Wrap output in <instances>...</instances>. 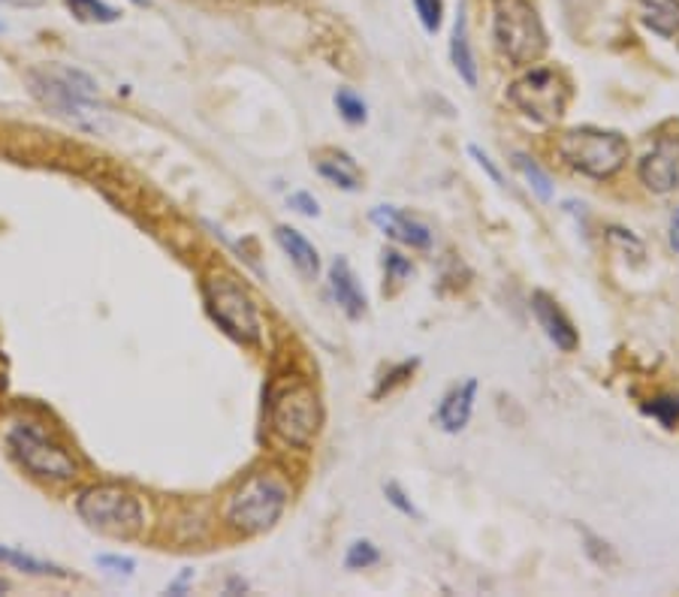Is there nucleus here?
Listing matches in <instances>:
<instances>
[{"instance_id":"29","label":"nucleus","mask_w":679,"mask_h":597,"mask_svg":"<svg viewBox=\"0 0 679 597\" xmlns=\"http://www.w3.org/2000/svg\"><path fill=\"white\" fill-rule=\"evenodd\" d=\"M417 368V362H402V366H396L390 375H384V380H381V387L375 389V398H381L384 392H393V389L398 387V384H405L407 378H411V371Z\"/></svg>"},{"instance_id":"28","label":"nucleus","mask_w":679,"mask_h":597,"mask_svg":"<svg viewBox=\"0 0 679 597\" xmlns=\"http://www.w3.org/2000/svg\"><path fill=\"white\" fill-rule=\"evenodd\" d=\"M97 567H104V570H109L112 577H134L136 570V561L127 556H97Z\"/></svg>"},{"instance_id":"19","label":"nucleus","mask_w":679,"mask_h":597,"mask_svg":"<svg viewBox=\"0 0 679 597\" xmlns=\"http://www.w3.org/2000/svg\"><path fill=\"white\" fill-rule=\"evenodd\" d=\"M317 172L324 176L329 185H335V188L342 190H360V176H356V167L351 163V158H345V155H338V158L333 160H321L317 163Z\"/></svg>"},{"instance_id":"22","label":"nucleus","mask_w":679,"mask_h":597,"mask_svg":"<svg viewBox=\"0 0 679 597\" xmlns=\"http://www.w3.org/2000/svg\"><path fill=\"white\" fill-rule=\"evenodd\" d=\"M335 109L338 116L345 118L347 125H366L368 118V106L360 94H354L351 88H338L335 91Z\"/></svg>"},{"instance_id":"25","label":"nucleus","mask_w":679,"mask_h":597,"mask_svg":"<svg viewBox=\"0 0 679 597\" xmlns=\"http://www.w3.org/2000/svg\"><path fill=\"white\" fill-rule=\"evenodd\" d=\"M377 561H381V549L372 540H354V544L347 546V570H366V567H375Z\"/></svg>"},{"instance_id":"27","label":"nucleus","mask_w":679,"mask_h":597,"mask_svg":"<svg viewBox=\"0 0 679 597\" xmlns=\"http://www.w3.org/2000/svg\"><path fill=\"white\" fill-rule=\"evenodd\" d=\"M384 272H387V281H405L407 275L414 272V266L396 251H384Z\"/></svg>"},{"instance_id":"32","label":"nucleus","mask_w":679,"mask_h":597,"mask_svg":"<svg viewBox=\"0 0 679 597\" xmlns=\"http://www.w3.org/2000/svg\"><path fill=\"white\" fill-rule=\"evenodd\" d=\"M190 579H194V570H185L176 583H169V595H185V588H188Z\"/></svg>"},{"instance_id":"20","label":"nucleus","mask_w":679,"mask_h":597,"mask_svg":"<svg viewBox=\"0 0 679 597\" xmlns=\"http://www.w3.org/2000/svg\"><path fill=\"white\" fill-rule=\"evenodd\" d=\"M513 167L523 172V179L529 181V188L538 193V199H543V202L553 199V181H550V176L538 167V160L523 155V151H516V155H513Z\"/></svg>"},{"instance_id":"18","label":"nucleus","mask_w":679,"mask_h":597,"mask_svg":"<svg viewBox=\"0 0 679 597\" xmlns=\"http://www.w3.org/2000/svg\"><path fill=\"white\" fill-rule=\"evenodd\" d=\"M0 565H10L21 574H31V577H67L61 567L52 565V561H40V558L10 549V546H0Z\"/></svg>"},{"instance_id":"4","label":"nucleus","mask_w":679,"mask_h":597,"mask_svg":"<svg viewBox=\"0 0 679 597\" xmlns=\"http://www.w3.org/2000/svg\"><path fill=\"white\" fill-rule=\"evenodd\" d=\"M492 37L513 67H532L547 52V31L532 0H492Z\"/></svg>"},{"instance_id":"10","label":"nucleus","mask_w":679,"mask_h":597,"mask_svg":"<svg viewBox=\"0 0 679 597\" xmlns=\"http://www.w3.org/2000/svg\"><path fill=\"white\" fill-rule=\"evenodd\" d=\"M638 179L652 193H670L679 181V133H665L652 142L638 163Z\"/></svg>"},{"instance_id":"14","label":"nucleus","mask_w":679,"mask_h":597,"mask_svg":"<svg viewBox=\"0 0 679 597\" xmlns=\"http://www.w3.org/2000/svg\"><path fill=\"white\" fill-rule=\"evenodd\" d=\"M329 290H333L335 305L351 320H360V317L366 315V293H363V287L356 281L354 269H351V262L345 257H335L329 262Z\"/></svg>"},{"instance_id":"24","label":"nucleus","mask_w":679,"mask_h":597,"mask_svg":"<svg viewBox=\"0 0 679 597\" xmlns=\"http://www.w3.org/2000/svg\"><path fill=\"white\" fill-rule=\"evenodd\" d=\"M411 7L417 12L420 28L435 37L444 24V0H411Z\"/></svg>"},{"instance_id":"35","label":"nucleus","mask_w":679,"mask_h":597,"mask_svg":"<svg viewBox=\"0 0 679 597\" xmlns=\"http://www.w3.org/2000/svg\"><path fill=\"white\" fill-rule=\"evenodd\" d=\"M134 3H136V7H146L148 0H134Z\"/></svg>"},{"instance_id":"5","label":"nucleus","mask_w":679,"mask_h":597,"mask_svg":"<svg viewBox=\"0 0 679 597\" xmlns=\"http://www.w3.org/2000/svg\"><path fill=\"white\" fill-rule=\"evenodd\" d=\"M559 158L564 160V167H571L580 176L589 179H613L619 169L626 167L628 139L617 130H598V127H577L562 133V139L555 142Z\"/></svg>"},{"instance_id":"26","label":"nucleus","mask_w":679,"mask_h":597,"mask_svg":"<svg viewBox=\"0 0 679 597\" xmlns=\"http://www.w3.org/2000/svg\"><path fill=\"white\" fill-rule=\"evenodd\" d=\"M384 495H387V504H393V507H396L402 516H411V519H423V514H420L417 507H414V501H411V498L402 492V486H398V482H384Z\"/></svg>"},{"instance_id":"6","label":"nucleus","mask_w":679,"mask_h":597,"mask_svg":"<svg viewBox=\"0 0 679 597\" xmlns=\"http://www.w3.org/2000/svg\"><path fill=\"white\" fill-rule=\"evenodd\" d=\"M203 296H206V311L224 336H230L239 345H260L257 305L233 275H209L203 281Z\"/></svg>"},{"instance_id":"12","label":"nucleus","mask_w":679,"mask_h":597,"mask_svg":"<svg viewBox=\"0 0 679 597\" xmlns=\"http://www.w3.org/2000/svg\"><path fill=\"white\" fill-rule=\"evenodd\" d=\"M532 311H534V320H538V326L543 329V336L550 338V341H553L562 354H574L577 347H580V336H577L571 317L564 315L553 296L543 293V290L532 293Z\"/></svg>"},{"instance_id":"23","label":"nucleus","mask_w":679,"mask_h":597,"mask_svg":"<svg viewBox=\"0 0 679 597\" xmlns=\"http://www.w3.org/2000/svg\"><path fill=\"white\" fill-rule=\"evenodd\" d=\"M643 414L652 419H659L665 429H673L679 422V392H670V396L652 398L643 405Z\"/></svg>"},{"instance_id":"9","label":"nucleus","mask_w":679,"mask_h":597,"mask_svg":"<svg viewBox=\"0 0 679 597\" xmlns=\"http://www.w3.org/2000/svg\"><path fill=\"white\" fill-rule=\"evenodd\" d=\"M508 100L538 125H555L568 109L571 88L564 82V76L550 67H532L523 79H516L508 88Z\"/></svg>"},{"instance_id":"36","label":"nucleus","mask_w":679,"mask_h":597,"mask_svg":"<svg viewBox=\"0 0 679 597\" xmlns=\"http://www.w3.org/2000/svg\"><path fill=\"white\" fill-rule=\"evenodd\" d=\"M0 31H3V24H0Z\"/></svg>"},{"instance_id":"13","label":"nucleus","mask_w":679,"mask_h":597,"mask_svg":"<svg viewBox=\"0 0 679 597\" xmlns=\"http://www.w3.org/2000/svg\"><path fill=\"white\" fill-rule=\"evenodd\" d=\"M474 396H478V380L469 378L465 384H456L444 392V398L439 401V410H435V426L447 435H460L465 426L471 422V414H474Z\"/></svg>"},{"instance_id":"16","label":"nucleus","mask_w":679,"mask_h":597,"mask_svg":"<svg viewBox=\"0 0 679 597\" xmlns=\"http://www.w3.org/2000/svg\"><path fill=\"white\" fill-rule=\"evenodd\" d=\"M275 241L291 257L296 272L303 275V278H317V272H321V253H317L312 241L305 239L303 232L293 230V227H275Z\"/></svg>"},{"instance_id":"31","label":"nucleus","mask_w":679,"mask_h":597,"mask_svg":"<svg viewBox=\"0 0 679 597\" xmlns=\"http://www.w3.org/2000/svg\"><path fill=\"white\" fill-rule=\"evenodd\" d=\"M469 155L474 160H478V163H481L483 169H486V176H490V179L495 181V185H502V172H499V167L492 163L490 155H486V151H481V148H478V146H469Z\"/></svg>"},{"instance_id":"30","label":"nucleus","mask_w":679,"mask_h":597,"mask_svg":"<svg viewBox=\"0 0 679 597\" xmlns=\"http://www.w3.org/2000/svg\"><path fill=\"white\" fill-rule=\"evenodd\" d=\"M287 206H291L293 211L305 215V218H317V215H321V202H317L312 193H305V190H299V193H291Z\"/></svg>"},{"instance_id":"21","label":"nucleus","mask_w":679,"mask_h":597,"mask_svg":"<svg viewBox=\"0 0 679 597\" xmlns=\"http://www.w3.org/2000/svg\"><path fill=\"white\" fill-rule=\"evenodd\" d=\"M67 7H70L76 19L91 21V24H109V21H118V16H121L116 7H109L104 0H67Z\"/></svg>"},{"instance_id":"34","label":"nucleus","mask_w":679,"mask_h":597,"mask_svg":"<svg viewBox=\"0 0 679 597\" xmlns=\"http://www.w3.org/2000/svg\"><path fill=\"white\" fill-rule=\"evenodd\" d=\"M7 588H10V586H7V583H3V579H0V595H3V591H7Z\"/></svg>"},{"instance_id":"1","label":"nucleus","mask_w":679,"mask_h":597,"mask_svg":"<svg viewBox=\"0 0 679 597\" xmlns=\"http://www.w3.org/2000/svg\"><path fill=\"white\" fill-rule=\"evenodd\" d=\"M31 94L58 112L67 121H73L82 130L106 133L112 130V121L106 118V106L97 103V82L76 67L46 63L28 73Z\"/></svg>"},{"instance_id":"7","label":"nucleus","mask_w":679,"mask_h":597,"mask_svg":"<svg viewBox=\"0 0 679 597\" xmlns=\"http://www.w3.org/2000/svg\"><path fill=\"white\" fill-rule=\"evenodd\" d=\"M76 514L88 528L109 537H134L142 528V504L116 482L88 486L76 498Z\"/></svg>"},{"instance_id":"11","label":"nucleus","mask_w":679,"mask_h":597,"mask_svg":"<svg viewBox=\"0 0 679 597\" xmlns=\"http://www.w3.org/2000/svg\"><path fill=\"white\" fill-rule=\"evenodd\" d=\"M368 220L375 223L377 230L384 232L387 239L414 248V251H426L432 248V230L417 218H411L407 211L396 209V206H375L368 211Z\"/></svg>"},{"instance_id":"8","label":"nucleus","mask_w":679,"mask_h":597,"mask_svg":"<svg viewBox=\"0 0 679 597\" xmlns=\"http://www.w3.org/2000/svg\"><path fill=\"white\" fill-rule=\"evenodd\" d=\"M12 456L28 468L33 477L52 482H70L76 477V461L49 431L37 422H16L7 435Z\"/></svg>"},{"instance_id":"17","label":"nucleus","mask_w":679,"mask_h":597,"mask_svg":"<svg viewBox=\"0 0 679 597\" xmlns=\"http://www.w3.org/2000/svg\"><path fill=\"white\" fill-rule=\"evenodd\" d=\"M640 19L665 40L679 33V0H638Z\"/></svg>"},{"instance_id":"3","label":"nucleus","mask_w":679,"mask_h":597,"mask_svg":"<svg viewBox=\"0 0 679 597\" xmlns=\"http://www.w3.org/2000/svg\"><path fill=\"white\" fill-rule=\"evenodd\" d=\"M324 410L314 387L303 378H287L269 389L272 431L296 450H308L321 431Z\"/></svg>"},{"instance_id":"15","label":"nucleus","mask_w":679,"mask_h":597,"mask_svg":"<svg viewBox=\"0 0 679 597\" xmlns=\"http://www.w3.org/2000/svg\"><path fill=\"white\" fill-rule=\"evenodd\" d=\"M450 63L460 76L462 82L469 88H478V61H474V49H471V33H469V12L465 3L453 19V33H450Z\"/></svg>"},{"instance_id":"2","label":"nucleus","mask_w":679,"mask_h":597,"mask_svg":"<svg viewBox=\"0 0 679 597\" xmlns=\"http://www.w3.org/2000/svg\"><path fill=\"white\" fill-rule=\"evenodd\" d=\"M287 501H291L287 482L269 471H257L233 489L224 507V523L242 535H263L282 519Z\"/></svg>"},{"instance_id":"33","label":"nucleus","mask_w":679,"mask_h":597,"mask_svg":"<svg viewBox=\"0 0 679 597\" xmlns=\"http://www.w3.org/2000/svg\"><path fill=\"white\" fill-rule=\"evenodd\" d=\"M670 248L679 253V209L673 211V218H670Z\"/></svg>"}]
</instances>
